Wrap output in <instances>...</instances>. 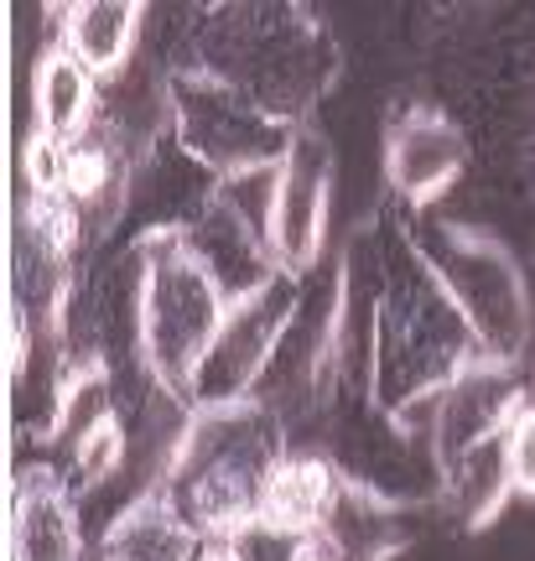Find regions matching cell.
<instances>
[{
  "instance_id": "1",
  "label": "cell",
  "mask_w": 535,
  "mask_h": 561,
  "mask_svg": "<svg viewBox=\"0 0 535 561\" xmlns=\"http://www.w3.org/2000/svg\"><path fill=\"white\" fill-rule=\"evenodd\" d=\"M478 354V339L468 318L457 312L453 291L442 286L432 255L421 250L417 224H396V255L379 261V291L369 312V396L385 411L396 437H426L432 432L436 396L468 375Z\"/></svg>"
},
{
  "instance_id": "2",
  "label": "cell",
  "mask_w": 535,
  "mask_h": 561,
  "mask_svg": "<svg viewBox=\"0 0 535 561\" xmlns=\"http://www.w3.org/2000/svg\"><path fill=\"white\" fill-rule=\"evenodd\" d=\"M182 68L229 83L286 125H312V110L343 79V47L307 5H214L193 21Z\"/></svg>"
},
{
  "instance_id": "3",
  "label": "cell",
  "mask_w": 535,
  "mask_h": 561,
  "mask_svg": "<svg viewBox=\"0 0 535 561\" xmlns=\"http://www.w3.org/2000/svg\"><path fill=\"white\" fill-rule=\"evenodd\" d=\"M286 453V421L260 401L193 405L157 489L203 541H224L260 515L265 483Z\"/></svg>"
},
{
  "instance_id": "4",
  "label": "cell",
  "mask_w": 535,
  "mask_h": 561,
  "mask_svg": "<svg viewBox=\"0 0 535 561\" xmlns=\"http://www.w3.org/2000/svg\"><path fill=\"white\" fill-rule=\"evenodd\" d=\"M136 333L140 369L151 390L193 405L198 369L214 348L235 301L187 250L178 224H151L136 234Z\"/></svg>"
},
{
  "instance_id": "5",
  "label": "cell",
  "mask_w": 535,
  "mask_h": 561,
  "mask_svg": "<svg viewBox=\"0 0 535 561\" xmlns=\"http://www.w3.org/2000/svg\"><path fill=\"white\" fill-rule=\"evenodd\" d=\"M161 110H167V136L178 140V151L198 161L214 182L276 172L301 130V125L265 115L239 89L208 79L198 68H182V62H172L161 79Z\"/></svg>"
},
{
  "instance_id": "6",
  "label": "cell",
  "mask_w": 535,
  "mask_h": 561,
  "mask_svg": "<svg viewBox=\"0 0 535 561\" xmlns=\"http://www.w3.org/2000/svg\"><path fill=\"white\" fill-rule=\"evenodd\" d=\"M421 250L432 255L442 286L453 291L457 312L468 318L478 339V354L494 364L515 369L531 348V328H535V307H531V286L520 271L515 250L474 224H426V234L417 229Z\"/></svg>"
},
{
  "instance_id": "7",
  "label": "cell",
  "mask_w": 535,
  "mask_h": 561,
  "mask_svg": "<svg viewBox=\"0 0 535 561\" xmlns=\"http://www.w3.org/2000/svg\"><path fill=\"white\" fill-rule=\"evenodd\" d=\"M301 297H307V280L276 271L260 291L235 301L224 328H218L214 348H208V359H203V369H198L193 405L255 401L260 380H265L271 364H276L281 339L292 333V322H297V312H301Z\"/></svg>"
},
{
  "instance_id": "8",
  "label": "cell",
  "mask_w": 535,
  "mask_h": 561,
  "mask_svg": "<svg viewBox=\"0 0 535 561\" xmlns=\"http://www.w3.org/2000/svg\"><path fill=\"white\" fill-rule=\"evenodd\" d=\"M474 161L468 130L442 104H400L385 121V187L406 214L432 208Z\"/></svg>"
},
{
  "instance_id": "9",
  "label": "cell",
  "mask_w": 535,
  "mask_h": 561,
  "mask_svg": "<svg viewBox=\"0 0 535 561\" xmlns=\"http://www.w3.org/2000/svg\"><path fill=\"white\" fill-rule=\"evenodd\" d=\"M328 198H333V146L318 125H301L286 161L276 167V203H271V255L276 271L307 280L328 234Z\"/></svg>"
},
{
  "instance_id": "10",
  "label": "cell",
  "mask_w": 535,
  "mask_h": 561,
  "mask_svg": "<svg viewBox=\"0 0 535 561\" xmlns=\"http://www.w3.org/2000/svg\"><path fill=\"white\" fill-rule=\"evenodd\" d=\"M531 401V390L520 385V375L510 364L478 359L468 375H457L432 411V432H426V453H432V473L442 479L463 453H474L478 442L499 437L515 411Z\"/></svg>"
},
{
  "instance_id": "11",
  "label": "cell",
  "mask_w": 535,
  "mask_h": 561,
  "mask_svg": "<svg viewBox=\"0 0 535 561\" xmlns=\"http://www.w3.org/2000/svg\"><path fill=\"white\" fill-rule=\"evenodd\" d=\"M312 541L333 561H390L411 546V504L385 494L379 483L343 473V489Z\"/></svg>"
},
{
  "instance_id": "12",
  "label": "cell",
  "mask_w": 535,
  "mask_h": 561,
  "mask_svg": "<svg viewBox=\"0 0 535 561\" xmlns=\"http://www.w3.org/2000/svg\"><path fill=\"white\" fill-rule=\"evenodd\" d=\"M11 561H83L73 489L47 462L11 479Z\"/></svg>"
},
{
  "instance_id": "13",
  "label": "cell",
  "mask_w": 535,
  "mask_h": 561,
  "mask_svg": "<svg viewBox=\"0 0 535 561\" xmlns=\"http://www.w3.org/2000/svg\"><path fill=\"white\" fill-rule=\"evenodd\" d=\"M100 79L53 37L42 47L37 73H32V130L73 146L100 125Z\"/></svg>"
},
{
  "instance_id": "14",
  "label": "cell",
  "mask_w": 535,
  "mask_h": 561,
  "mask_svg": "<svg viewBox=\"0 0 535 561\" xmlns=\"http://www.w3.org/2000/svg\"><path fill=\"white\" fill-rule=\"evenodd\" d=\"M203 536L182 520V510L161 489H140L136 500L104 525L100 561H198Z\"/></svg>"
},
{
  "instance_id": "15",
  "label": "cell",
  "mask_w": 535,
  "mask_h": 561,
  "mask_svg": "<svg viewBox=\"0 0 535 561\" xmlns=\"http://www.w3.org/2000/svg\"><path fill=\"white\" fill-rule=\"evenodd\" d=\"M140 26H146V5H136V0H79V5H58V42L100 83L119 79L125 62L136 58Z\"/></svg>"
},
{
  "instance_id": "16",
  "label": "cell",
  "mask_w": 535,
  "mask_h": 561,
  "mask_svg": "<svg viewBox=\"0 0 535 561\" xmlns=\"http://www.w3.org/2000/svg\"><path fill=\"white\" fill-rule=\"evenodd\" d=\"M338 489H343V468L328 453H286L276 462V473L265 483V520L286 525L297 536H318V525L328 520Z\"/></svg>"
},
{
  "instance_id": "17",
  "label": "cell",
  "mask_w": 535,
  "mask_h": 561,
  "mask_svg": "<svg viewBox=\"0 0 535 561\" xmlns=\"http://www.w3.org/2000/svg\"><path fill=\"white\" fill-rule=\"evenodd\" d=\"M442 489V504L453 510V520L463 530H489V525L504 515V504L515 500V483H510V458H504V432L489 442H478L474 453L463 458L436 479Z\"/></svg>"
},
{
  "instance_id": "18",
  "label": "cell",
  "mask_w": 535,
  "mask_h": 561,
  "mask_svg": "<svg viewBox=\"0 0 535 561\" xmlns=\"http://www.w3.org/2000/svg\"><path fill=\"white\" fill-rule=\"evenodd\" d=\"M73 473H79L83 489H100V483H110L130 462V432H125V421L115 416H104L100 426H89L79 442H73Z\"/></svg>"
},
{
  "instance_id": "19",
  "label": "cell",
  "mask_w": 535,
  "mask_h": 561,
  "mask_svg": "<svg viewBox=\"0 0 535 561\" xmlns=\"http://www.w3.org/2000/svg\"><path fill=\"white\" fill-rule=\"evenodd\" d=\"M307 541H312V536H297V530H286V525L255 515L250 525H239V530L224 536V551L235 561H297Z\"/></svg>"
},
{
  "instance_id": "20",
  "label": "cell",
  "mask_w": 535,
  "mask_h": 561,
  "mask_svg": "<svg viewBox=\"0 0 535 561\" xmlns=\"http://www.w3.org/2000/svg\"><path fill=\"white\" fill-rule=\"evenodd\" d=\"M504 458H510V483L520 500H535V401L515 411V421L504 426Z\"/></svg>"
},
{
  "instance_id": "21",
  "label": "cell",
  "mask_w": 535,
  "mask_h": 561,
  "mask_svg": "<svg viewBox=\"0 0 535 561\" xmlns=\"http://www.w3.org/2000/svg\"><path fill=\"white\" fill-rule=\"evenodd\" d=\"M198 561H235V557L224 551V541H208V546H203V557H198Z\"/></svg>"
},
{
  "instance_id": "22",
  "label": "cell",
  "mask_w": 535,
  "mask_h": 561,
  "mask_svg": "<svg viewBox=\"0 0 535 561\" xmlns=\"http://www.w3.org/2000/svg\"><path fill=\"white\" fill-rule=\"evenodd\" d=\"M297 561H333V557H328V551H322L318 541H307V546H301V557H297Z\"/></svg>"
}]
</instances>
